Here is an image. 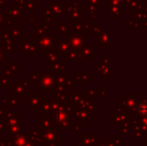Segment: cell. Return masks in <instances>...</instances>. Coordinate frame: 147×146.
Returning <instances> with one entry per match:
<instances>
[{
  "instance_id": "obj_1",
  "label": "cell",
  "mask_w": 147,
  "mask_h": 146,
  "mask_svg": "<svg viewBox=\"0 0 147 146\" xmlns=\"http://www.w3.org/2000/svg\"><path fill=\"white\" fill-rule=\"evenodd\" d=\"M138 110H139V113L141 115H143V116H146L147 115V103H142L139 105V108H138Z\"/></svg>"
}]
</instances>
